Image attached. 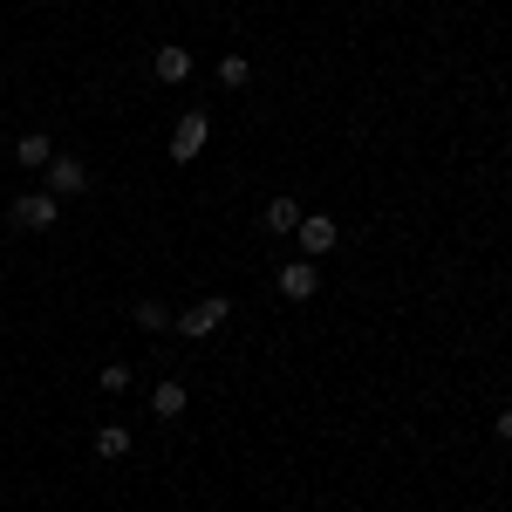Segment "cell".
<instances>
[{
  "mask_svg": "<svg viewBox=\"0 0 512 512\" xmlns=\"http://www.w3.org/2000/svg\"><path fill=\"white\" fill-rule=\"evenodd\" d=\"M7 219H14L21 233H55L62 198H55V192H21V198H7Z\"/></svg>",
  "mask_w": 512,
  "mask_h": 512,
  "instance_id": "obj_1",
  "label": "cell"
},
{
  "mask_svg": "<svg viewBox=\"0 0 512 512\" xmlns=\"http://www.w3.org/2000/svg\"><path fill=\"white\" fill-rule=\"evenodd\" d=\"M226 315H233V301H226V294H205V301H192L171 328H178L185 342H205V335H219V328H226Z\"/></svg>",
  "mask_w": 512,
  "mask_h": 512,
  "instance_id": "obj_2",
  "label": "cell"
},
{
  "mask_svg": "<svg viewBox=\"0 0 512 512\" xmlns=\"http://www.w3.org/2000/svg\"><path fill=\"white\" fill-rule=\"evenodd\" d=\"M41 178H48V192H55V198H82V192H89V164H82L76 151H55Z\"/></svg>",
  "mask_w": 512,
  "mask_h": 512,
  "instance_id": "obj_3",
  "label": "cell"
},
{
  "mask_svg": "<svg viewBox=\"0 0 512 512\" xmlns=\"http://www.w3.org/2000/svg\"><path fill=\"white\" fill-rule=\"evenodd\" d=\"M294 239H301V260H321V253H335V239H342V226H335L328 212H301V226H294Z\"/></svg>",
  "mask_w": 512,
  "mask_h": 512,
  "instance_id": "obj_4",
  "label": "cell"
},
{
  "mask_svg": "<svg viewBox=\"0 0 512 512\" xmlns=\"http://www.w3.org/2000/svg\"><path fill=\"white\" fill-rule=\"evenodd\" d=\"M205 137H212V117H205V110H185L178 130H171V164H192L198 151H205Z\"/></svg>",
  "mask_w": 512,
  "mask_h": 512,
  "instance_id": "obj_5",
  "label": "cell"
},
{
  "mask_svg": "<svg viewBox=\"0 0 512 512\" xmlns=\"http://www.w3.org/2000/svg\"><path fill=\"white\" fill-rule=\"evenodd\" d=\"M280 294H287V301H315L321 294V267L315 260H287V267H280Z\"/></svg>",
  "mask_w": 512,
  "mask_h": 512,
  "instance_id": "obj_6",
  "label": "cell"
},
{
  "mask_svg": "<svg viewBox=\"0 0 512 512\" xmlns=\"http://www.w3.org/2000/svg\"><path fill=\"white\" fill-rule=\"evenodd\" d=\"M151 76L158 82H185L192 76V48H185V41H164L158 55H151Z\"/></svg>",
  "mask_w": 512,
  "mask_h": 512,
  "instance_id": "obj_7",
  "label": "cell"
},
{
  "mask_svg": "<svg viewBox=\"0 0 512 512\" xmlns=\"http://www.w3.org/2000/svg\"><path fill=\"white\" fill-rule=\"evenodd\" d=\"M48 158H55V137H48V130H28V137L14 144V164H21V171H48Z\"/></svg>",
  "mask_w": 512,
  "mask_h": 512,
  "instance_id": "obj_8",
  "label": "cell"
},
{
  "mask_svg": "<svg viewBox=\"0 0 512 512\" xmlns=\"http://www.w3.org/2000/svg\"><path fill=\"white\" fill-rule=\"evenodd\" d=\"M151 410H158L164 424H171V417H185V410H192V390H185L178 376H164L158 390H151Z\"/></svg>",
  "mask_w": 512,
  "mask_h": 512,
  "instance_id": "obj_9",
  "label": "cell"
},
{
  "mask_svg": "<svg viewBox=\"0 0 512 512\" xmlns=\"http://www.w3.org/2000/svg\"><path fill=\"white\" fill-rule=\"evenodd\" d=\"M294 226H301V205H294V198H274V205H260V233H294Z\"/></svg>",
  "mask_w": 512,
  "mask_h": 512,
  "instance_id": "obj_10",
  "label": "cell"
},
{
  "mask_svg": "<svg viewBox=\"0 0 512 512\" xmlns=\"http://www.w3.org/2000/svg\"><path fill=\"white\" fill-rule=\"evenodd\" d=\"M89 444H96V458H103V465H117V458H130V431H123V424H103V431L89 437Z\"/></svg>",
  "mask_w": 512,
  "mask_h": 512,
  "instance_id": "obj_11",
  "label": "cell"
},
{
  "mask_svg": "<svg viewBox=\"0 0 512 512\" xmlns=\"http://www.w3.org/2000/svg\"><path fill=\"white\" fill-rule=\"evenodd\" d=\"M130 321H137L144 335H164V328H171L178 315H164V301H137V308H130Z\"/></svg>",
  "mask_w": 512,
  "mask_h": 512,
  "instance_id": "obj_12",
  "label": "cell"
},
{
  "mask_svg": "<svg viewBox=\"0 0 512 512\" xmlns=\"http://www.w3.org/2000/svg\"><path fill=\"white\" fill-rule=\"evenodd\" d=\"M219 82H226V89H246V82H253V62H246V55H219Z\"/></svg>",
  "mask_w": 512,
  "mask_h": 512,
  "instance_id": "obj_13",
  "label": "cell"
},
{
  "mask_svg": "<svg viewBox=\"0 0 512 512\" xmlns=\"http://www.w3.org/2000/svg\"><path fill=\"white\" fill-rule=\"evenodd\" d=\"M96 390H130V369H123V362H110V369H96Z\"/></svg>",
  "mask_w": 512,
  "mask_h": 512,
  "instance_id": "obj_14",
  "label": "cell"
},
{
  "mask_svg": "<svg viewBox=\"0 0 512 512\" xmlns=\"http://www.w3.org/2000/svg\"><path fill=\"white\" fill-rule=\"evenodd\" d=\"M492 431H499V444H512V410H499V417H492Z\"/></svg>",
  "mask_w": 512,
  "mask_h": 512,
  "instance_id": "obj_15",
  "label": "cell"
},
{
  "mask_svg": "<svg viewBox=\"0 0 512 512\" xmlns=\"http://www.w3.org/2000/svg\"><path fill=\"white\" fill-rule=\"evenodd\" d=\"M35 7H55V0H35Z\"/></svg>",
  "mask_w": 512,
  "mask_h": 512,
  "instance_id": "obj_16",
  "label": "cell"
}]
</instances>
